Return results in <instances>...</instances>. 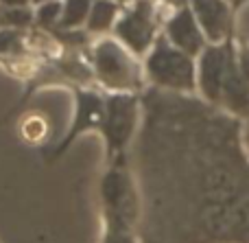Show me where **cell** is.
<instances>
[{
    "instance_id": "obj_1",
    "label": "cell",
    "mask_w": 249,
    "mask_h": 243,
    "mask_svg": "<svg viewBox=\"0 0 249 243\" xmlns=\"http://www.w3.org/2000/svg\"><path fill=\"white\" fill-rule=\"evenodd\" d=\"M101 210L105 228L138 230L142 222V202L131 173L121 162H112L101 178Z\"/></svg>"
},
{
    "instance_id": "obj_2",
    "label": "cell",
    "mask_w": 249,
    "mask_h": 243,
    "mask_svg": "<svg viewBox=\"0 0 249 243\" xmlns=\"http://www.w3.org/2000/svg\"><path fill=\"white\" fill-rule=\"evenodd\" d=\"M138 125V99L131 92H114L105 96V114L101 134L105 138L109 162H121Z\"/></svg>"
},
{
    "instance_id": "obj_3",
    "label": "cell",
    "mask_w": 249,
    "mask_h": 243,
    "mask_svg": "<svg viewBox=\"0 0 249 243\" xmlns=\"http://www.w3.org/2000/svg\"><path fill=\"white\" fill-rule=\"evenodd\" d=\"M94 75L107 90L131 92L140 86V70L118 42L101 39L92 53Z\"/></svg>"
},
{
    "instance_id": "obj_4",
    "label": "cell",
    "mask_w": 249,
    "mask_h": 243,
    "mask_svg": "<svg viewBox=\"0 0 249 243\" xmlns=\"http://www.w3.org/2000/svg\"><path fill=\"white\" fill-rule=\"evenodd\" d=\"M146 75L153 83L168 90H193L195 88V66L190 55L160 39L146 57Z\"/></svg>"
},
{
    "instance_id": "obj_5",
    "label": "cell",
    "mask_w": 249,
    "mask_h": 243,
    "mask_svg": "<svg viewBox=\"0 0 249 243\" xmlns=\"http://www.w3.org/2000/svg\"><path fill=\"white\" fill-rule=\"evenodd\" d=\"M105 114V96H101L94 90H77L74 92V116L72 125L66 131V136L57 143V147L53 149V153L48 156V162H55L57 158H61L68 147L79 138L81 134L90 130H99L103 123Z\"/></svg>"
},
{
    "instance_id": "obj_6",
    "label": "cell",
    "mask_w": 249,
    "mask_h": 243,
    "mask_svg": "<svg viewBox=\"0 0 249 243\" xmlns=\"http://www.w3.org/2000/svg\"><path fill=\"white\" fill-rule=\"evenodd\" d=\"M116 37L136 55H142L153 42L155 33V18L153 4L149 0H138L136 7L127 11L116 22Z\"/></svg>"
},
{
    "instance_id": "obj_7",
    "label": "cell",
    "mask_w": 249,
    "mask_h": 243,
    "mask_svg": "<svg viewBox=\"0 0 249 243\" xmlns=\"http://www.w3.org/2000/svg\"><path fill=\"white\" fill-rule=\"evenodd\" d=\"M228 61L230 55L223 46H212L208 51H203L201 66H199V83H201L203 94L210 101L221 99V94H223Z\"/></svg>"
},
{
    "instance_id": "obj_8",
    "label": "cell",
    "mask_w": 249,
    "mask_h": 243,
    "mask_svg": "<svg viewBox=\"0 0 249 243\" xmlns=\"http://www.w3.org/2000/svg\"><path fill=\"white\" fill-rule=\"evenodd\" d=\"M166 35L173 42V46L184 51L186 55H197L203 48V35L199 29V22L190 9L181 7L175 16L168 20L166 24Z\"/></svg>"
},
{
    "instance_id": "obj_9",
    "label": "cell",
    "mask_w": 249,
    "mask_h": 243,
    "mask_svg": "<svg viewBox=\"0 0 249 243\" xmlns=\"http://www.w3.org/2000/svg\"><path fill=\"white\" fill-rule=\"evenodd\" d=\"M193 13L212 42H221L230 26V9L223 0H193Z\"/></svg>"
},
{
    "instance_id": "obj_10",
    "label": "cell",
    "mask_w": 249,
    "mask_h": 243,
    "mask_svg": "<svg viewBox=\"0 0 249 243\" xmlns=\"http://www.w3.org/2000/svg\"><path fill=\"white\" fill-rule=\"evenodd\" d=\"M118 13V4L112 0H92V9L88 16V31L90 33H103L114 24Z\"/></svg>"
},
{
    "instance_id": "obj_11",
    "label": "cell",
    "mask_w": 249,
    "mask_h": 243,
    "mask_svg": "<svg viewBox=\"0 0 249 243\" xmlns=\"http://www.w3.org/2000/svg\"><path fill=\"white\" fill-rule=\"evenodd\" d=\"M90 9H92V0H64L59 29L70 31V29H77V26L86 24L88 16H90Z\"/></svg>"
},
{
    "instance_id": "obj_12",
    "label": "cell",
    "mask_w": 249,
    "mask_h": 243,
    "mask_svg": "<svg viewBox=\"0 0 249 243\" xmlns=\"http://www.w3.org/2000/svg\"><path fill=\"white\" fill-rule=\"evenodd\" d=\"M33 22V13L26 7H2L0 9V26L7 29H24Z\"/></svg>"
},
{
    "instance_id": "obj_13",
    "label": "cell",
    "mask_w": 249,
    "mask_h": 243,
    "mask_svg": "<svg viewBox=\"0 0 249 243\" xmlns=\"http://www.w3.org/2000/svg\"><path fill=\"white\" fill-rule=\"evenodd\" d=\"M61 9H64V4H61L59 0H53V2H44V4H39V9L35 11V20H37V24L44 26V29H53V26H59Z\"/></svg>"
},
{
    "instance_id": "obj_14",
    "label": "cell",
    "mask_w": 249,
    "mask_h": 243,
    "mask_svg": "<svg viewBox=\"0 0 249 243\" xmlns=\"http://www.w3.org/2000/svg\"><path fill=\"white\" fill-rule=\"evenodd\" d=\"M101 243H140L136 230H118V228H105Z\"/></svg>"
},
{
    "instance_id": "obj_15",
    "label": "cell",
    "mask_w": 249,
    "mask_h": 243,
    "mask_svg": "<svg viewBox=\"0 0 249 243\" xmlns=\"http://www.w3.org/2000/svg\"><path fill=\"white\" fill-rule=\"evenodd\" d=\"M18 46H20V33H18L16 29L0 31V55L18 51Z\"/></svg>"
},
{
    "instance_id": "obj_16",
    "label": "cell",
    "mask_w": 249,
    "mask_h": 243,
    "mask_svg": "<svg viewBox=\"0 0 249 243\" xmlns=\"http://www.w3.org/2000/svg\"><path fill=\"white\" fill-rule=\"evenodd\" d=\"M238 68H241L243 77L249 81V51H247V48L243 51V55H241V64H238Z\"/></svg>"
},
{
    "instance_id": "obj_17",
    "label": "cell",
    "mask_w": 249,
    "mask_h": 243,
    "mask_svg": "<svg viewBox=\"0 0 249 243\" xmlns=\"http://www.w3.org/2000/svg\"><path fill=\"white\" fill-rule=\"evenodd\" d=\"M26 2L29 0H0L2 7H26Z\"/></svg>"
},
{
    "instance_id": "obj_18",
    "label": "cell",
    "mask_w": 249,
    "mask_h": 243,
    "mask_svg": "<svg viewBox=\"0 0 249 243\" xmlns=\"http://www.w3.org/2000/svg\"><path fill=\"white\" fill-rule=\"evenodd\" d=\"M31 2H35V4H44V2H53V0H31Z\"/></svg>"
}]
</instances>
